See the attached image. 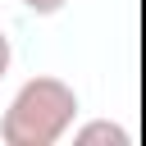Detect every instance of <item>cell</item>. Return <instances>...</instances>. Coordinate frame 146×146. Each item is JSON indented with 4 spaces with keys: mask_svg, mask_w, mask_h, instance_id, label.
<instances>
[{
    "mask_svg": "<svg viewBox=\"0 0 146 146\" xmlns=\"http://www.w3.org/2000/svg\"><path fill=\"white\" fill-rule=\"evenodd\" d=\"M73 119H78V91L55 73H36L14 91L0 119V141L5 146H55L73 128Z\"/></svg>",
    "mask_w": 146,
    "mask_h": 146,
    "instance_id": "1",
    "label": "cell"
},
{
    "mask_svg": "<svg viewBox=\"0 0 146 146\" xmlns=\"http://www.w3.org/2000/svg\"><path fill=\"white\" fill-rule=\"evenodd\" d=\"M128 141H132L128 128H119V123H110V119L82 123V128L73 132V146H128Z\"/></svg>",
    "mask_w": 146,
    "mask_h": 146,
    "instance_id": "2",
    "label": "cell"
},
{
    "mask_svg": "<svg viewBox=\"0 0 146 146\" xmlns=\"http://www.w3.org/2000/svg\"><path fill=\"white\" fill-rule=\"evenodd\" d=\"M9 64H14V46H9V36H5V27H0V78L9 73Z\"/></svg>",
    "mask_w": 146,
    "mask_h": 146,
    "instance_id": "4",
    "label": "cell"
},
{
    "mask_svg": "<svg viewBox=\"0 0 146 146\" xmlns=\"http://www.w3.org/2000/svg\"><path fill=\"white\" fill-rule=\"evenodd\" d=\"M68 0H23V9H32V14H41V18H50V14H59Z\"/></svg>",
    "mask_w": 146,
    "mask_h": 146,
    "instance_id": "3",
    "label": "cell"
}]
</instances>
